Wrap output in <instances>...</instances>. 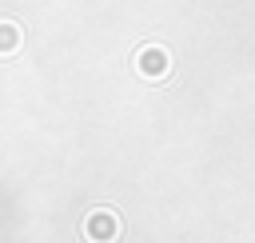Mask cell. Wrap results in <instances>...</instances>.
<instances>
[{
	"mask_svg": "<svg viewBox=\"0 0 255 243\" xmlns=\"http://www.w3.org/2000/svg\"><path fill=\"white\" fill-rule=\"evenodd\" d=\"M16 44H20V32H16V24H0V56L16 52Z\"/></svg>",
	"mask_w": 255,
	"mask_h": 243,
	"instance_id": "3",
	"label": "cell"
},
{
	"mask_svg": "<svg viewBox=\"0 0 255 243\" xmlns=\"http://www.w3.org/2000/svg\"><path fill=\"white\" fill-rule=\"evenodd\" d=\"M84 231H88L92 243H112L116 239V215L112 211H96V215H88Z\"/></svg>",
	"mask_w": 255,
	"mask_h": 243,
	"instance_id": "1",
	"label": "cell"
},
{
	"mask_svg": "<svg viewBox=\"0 0 255 243\" xmlns=\"http://www.w3.org/2000/svg\"><path fill=\"white\" fill-rule=\"evenodd\" d=\"M163 68H167V56H163L159 48H147V52L139 56V72H143V76H163Z\"/></svg>",
	"mask_w": 255,
	"mask_h": 243,
	"instance_id": "2",
	"label": "cell"
}]
</instances>
